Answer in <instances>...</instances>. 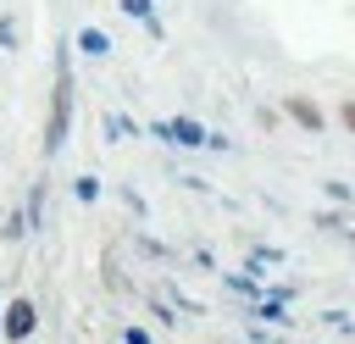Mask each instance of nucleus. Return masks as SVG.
Listing matches in <instances>:
<instances>
[{"label": "nucleus", "mask_w": 355, "mask_h": 344, "mask_svg": "<svg viewBox=\"0 0 355 344\" xmlns=\"http://www.w3.org/2000/svg\"><path fill=\"white\" fill-rule=\"evenodd\" d=\"M67 117H72V78L67 61L55 67V89H50V128H44V155H55L67 144Z\"/></svg>", "instance_id": "1"}, {"label": "nucleus", "mask_w": 355, "mask_h": 344, "mask_svg": "<svg viewBox=\"0 0 355 344\" xmlns=\"http://www.w3.org/2000/svg\"><path fill=\"white\" fill-rule=\"evenodd\" d=\"M33 322H39V316H33V300H11V305H6V338H28Z\"/></svg>", "instance_id": "2"}, {"label": "nucleus", "mask_w": 355, "mask_h": 344, "mask_svg": "<svg viewBox=\"0 0 355 344\" xmlns=\"http://www.w3.org/2000/svg\"><path fill=\"white\" fill-rule=\"evenodd\" d=\"M283 111H288V117H294L305 133H322V111H316V100H305V94H288V100H283Z\"/></svg>", "instance_id": "3"}, {"label": "nucleus", "mask_w": 355, "mask_h": 344, "mask_svg": "<svg viewBox=\"0 0 355 344\" xmlns=\"http://www.w3.org/2000/svg\"><path fill=\"white\" fill-rule=\"evenodd\" d=\"M161 133H166V139H178V144H205V128H200V122H189V117H178V122H166Z\"/></svg>", "instance_id": "4"}, {"label": "nucleus", "mask_w": 355, "mask_h": 344, "mask_svg": "<svg viewBox=\"0 0 355 344\" xmlns=\"http://www.w3.org/2000/svg\"><path fill=\"white\" fill-rule=\"evenodd\" d=\"M78 50H83V55H105V50H111V39H105L100 28H83V33H78Z\"/></svg>", "instance_id": "5"}, {"label": "nucleus", "mask_w": 355, "mask_h": 344, "mask_svg": "<svg viewBox=\"0 0 355 344\" xmlns=\"http://www.w3.org/2000/svg\"><path fill=\"white\" fill-rule=\"evenodd\" d=\"M122 11H128V17H139V22H150V0H122Z\"/></svg>", "instance_id": "6"}, {"label": "nucleus", "mask_w": 355, "mask_h": 344, "mask_svg": "<svg viewBox=\"0 0 355 344\" xmlns=\"http://www.w3.org/2000/svg\"><path fill=\"white\" fill-rule=\"evenodd\" d=\"M338 117H344V128L355 133V100H344V111H338Z\"/></svg>", "instance_id": "7"}, {"label": "nucleus", "mask_w": 355, "mask_h": 344, "mask_svg": "<svg viewBox=\"0 0 355 344\" xmlns=\"http://www.w3.org/2000/svg\"><path fill=\"white\" fill-rule=\"evenodd\" d=\"M128 344H150V338H144V333H139V327H128Z\"/></svg>", "instance_id": "8"}, {"label": "nucleus", "mask_w": 355, "mask_h": 344, "mask_svg": "<svg viewBox=\"0 0 355 344\" xmlns=\"http://www.w3.org/2000/svg\"><path fill=\"white\" fill-rule=\"evenodd\" d=\"M0 311H6V305H0Z\"/></svg>", "instance_id": "9"}]
</instances>
